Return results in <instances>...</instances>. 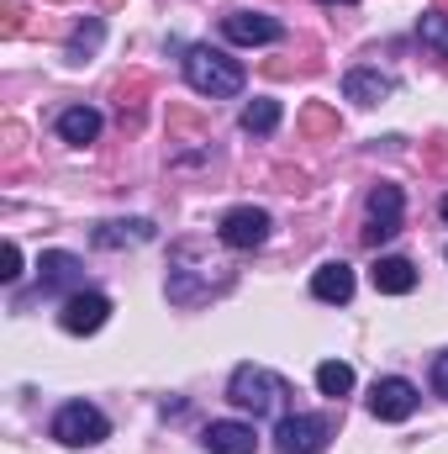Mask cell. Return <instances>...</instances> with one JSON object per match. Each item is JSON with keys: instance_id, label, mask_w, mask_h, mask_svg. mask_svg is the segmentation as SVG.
Masks as SVG:
<instances>
[{"instance_id": "1", "label": "cell", "mask_w": 448, "mask_h": 454, "mask_svg": "<svg viewBox=\"0 0 448 454\" xmlns=\"http://www.w3.org/2000/svg\"><path fill=\"white\" fill-rule=\"evenodd\" d=\"M185 80L196 96H212V101H227V96H243L248 74L237 59H227L222 48H190L185 53Z\"/></svg>"}, {"instance_id": "2", "label": "cell", "mask_w": 448, "mask_h": 454, "mask_svg": "<svg viewBox=\"0 0 448 454\" xmlns=\"http://www.w3.org/2000/svg\"><path fill=\"white\" fill-rule=\"evenodd\" d=\"M285 380L274 375V370H264V364H237L232 370V380H227V402L237 407V412H253V418H269V412H280L285 407Z\"/></svg>"}, {"instance_id": "3", "label": "cell", "mask_w": 448, "mask_h": 454, "mask_svg": "<svg viewBox=\"0 0 448 454\" xmlns=\"http://www.w3.org/2000/svg\"><path fill=\"white\" fill-rule=\"evenodd\" d=\"M53 439L64 450H90V444L112 439V423H106V412L96 402H64L58 418H53Z\"/></svg>"}, {"instance_id": "4", "label": "cell", "mask_w": 448, "mask_h": 454, "mask_svg": "<svg viewBox=\"0 0 448 454\" xmlns=\"http://www.w3.org/2000/svg\"><path fill=\"white\" fill-rule=\"evenodd\" d=\"M333 439L328 412H285L274 428V454H322Z\"/></svg>"}, {"instance_id": "5", "label": "cell", "mask_w": 448, "mask_h": 454, "mask_svg": "<svg viewBox=\"0 0 448 454\" xmlns=\"http://www.w3.org/2000/svg\"><path fill=\"white\" fill-rule=\"evenodd\" d=\"M58 323H64V333L90 339V333H101V328L112 323V296H101V291H74V296L64 301Z\"/></svg>"}, {"instance_id": "6", "label": "cell", "mask_w": 448, "mask_h": 454, "mask_svg": "<svg viewBox=\"0 0 448 454\" xmlns=\"http://www.w3.org/2000/svg\"><path fill=\"white\" fill-rule=\"evenodd\" d=\"M417 386L406 380V375H385V380H375L369 386V412L380 418V423H406L412 412H417Z\"/></svg>"}, {"instance_id": "7", "label": "cell", "mask_w": 448, "mask_h": 454, "mask_svg": "<svg viewBox=\"0 0 448 454\" xmlns=\"http://www.w3.org/2000/svg\"><path fill=\"white\" fill-rule=\"evenodd\" d=\"M401 207H406V201H401V185H385V180H380V185L369 191V201H364V212H369L364 238H369V243L396 238V232H401Z\"/></svg>"}, {"instance_id": "8", "label": "cell", "mask_w": 448, "mask_h": 454, "mask_svg": "<svg viewBox=\"0 0 448 454\" xmlns=\"http://www.w3.org/2000/svg\"><path fill=\"white\" fill-rule=\"evenodd\" d=\"M269 212L264 207H232L222 217V227H217V238H222L227 248H237V254H248V248H259L264 238H269Z\"/></svg>"}, {"instance_id": "9", "label": "cell", "mask_w": 448, "mask_h": 454, "mask_svg": "<svg viewBox=\"0 0 448 454\" xmlns=\"http://www.w3.org/2000/svg\"><path fill=\"white\" fill-rule=\"evenodd\" d=\"M222 32L227 43H243V48H264V43L285 37V27L274 16H264V11H232V16H222Z\"/></svg>"}, {"instance_id": "10", "label": "cell", "mask_w": 448, "mask_h": 454, "mask_svg": "<svg viewBox=\"0 0 448 454\" xmlns=\"http://www.w3.org/2000/svg\"><path fill=\"white\" fill-rule=\"evenodd\" d=\"M390 96H396V74H385V69H348L343 74V101H353V106H380Z\"/></svg>"}, {"instance_id": "11", "label": "cell", "mask_w": 448, "mask_h": 454, "mask_svg": "<svg viewBox=\"0 0 448 454\" xmlns=\"http://www.w3.org/2000/svg\"><path fill=\"white\" fill-rule=\"evenodd\" d=\"M37 275H42V291H80V280H85V264L74 259V254H64V248H48L42 259H37Z\"/></svg>"}, {"instance_id": "12", "label": "cell", "mask_w": 448, "mask_h": 454, "mask_svg": "<svg viewBox=\"0 0 448 454\" xmlns=\"http://www.w3.org/2000/svg\"><path fill=\"white\" fill-rule=\"evenodd\" d=\"M369 280H375V291H380V296H412V291H417V264H412V259L385 254V259H375Z\"/></svg>"}, {"instance_id": "13", "label": "cell", "mask_w": 448, "mask_h": 454, "mask_svg": "<svg viewBox=\"0 0 448 454\" xmlns=\"http://www.w3.org/2000/svg\"><path fill=\"white\" fill-rule=\"evenodd\" d=\"M201 444H206V454H253V450H259L253 423H232V418L212 423V428L201 434Z\"/></svg>"}, {"instance_id": "14", "label": "cell", "mask_w": 448, "mask_h": 454, "mask_svg": "<svg viewBox=\"0 0 448 454\" xmlns=\"http://www.w3.org/2000/svg\"><path fill=\"white\" fill-rule=\"evenodd\" d=\"M312 296L328 301V307H343V301L353 296V270H348L343 259H328V264L312 275Z\"/></svg>"}, {"instance_id": "15", "label": "cell", "mask_w": 448, "mask_h": 454, "mask_svg": "<svg viewBox=\"0 0 448 454\" xmlns=\"http://www.w3.org/2000/svg\"><path fill=\"white\" fill-rule=\"evenodd\" d=\"M58 137L74 143V148L96 143V137H101V112H96V106H69V112L58 116Z\"/></svg>"}, {"instance_id": "16", "label": "cell", "mask_w": 448, "mask_h": 454, "mask_svg": "<svg viewBox=\"0 0 448 454\" xmlns=\"http://www.w3.org/2000/svg\"><path fill=\"white\" fill-rule=\"evenodd\" d=\"M148 238H153V223H148V217H132V223H101V227H96V243H101V248L148 243Z\"/></svg>"}, {"instance_id": "17", "label": "cell", "mask_w": 448, "mask_h": 454, "mask_svg": "<svg viewBox=\"0 0 448 454\" xmlns=\"http://www.w3.org/2000/svg\"><path fill=\"white\" fill-rule=\"evenodd\" d=\"M280 116H285V112H280V101H269V96H264V101H248L237 121H243V132H253V137H269V132L280 127Z\"/></svg>"}, {"instance_id": "18", "label": "cell", "mask_w": 448, "mask_h": 454, "mask_svg": "<svg viewBox=\"0 0 448 454\" xmlns=\"http://www.w3.org/2000/svg\"><path fill=\"white\" fill-rule=\"evenodd\" d=\"M317 391H322V396H348V391H353V364H343V359H322V364H317Z\"/></svg>"}, {"instance_id": "19", "label": "cell", "mask_w": 448, "mask_h": 454, "mask_svg": "<svg viewBox=\"0 0 448 454\" xmlns=\"http://www.w3.org/2000/svg\"><path fill=\"white\" fill-rule=\"evenodd\" d=\"M417 37H422L433 53H444V59H448V16H444V11H428V16L417 21Z\"/></svg>"}, {"instance_id": "20", "label": "cell", "mask_w": 448, "mask_h": 454, "mask_svg": "<svg viewBox=\"0 0 448 454\" xmlns=\"http://www.w3.org/2000/svg\"><path fill=\"white\" fill-rule=\"evenodd\" d=\"M101 32H106L101 21H90V27H80V32H74V43H69V59H74V64H85V53H90V48L101 43Z\"/></svg>"}, {"instance_id": "21", "label": "cell", "mask_w": 448, "mask_h": 454, "mask_svg": "<svg viewBox=\"0 0 448 454\" xmlns=\"http://www.w3.org/2000/svg\"><path fill=\"white\" fill-rule=\"evenodd\" d=\"M433 391H438V396H448V348L433 359Z\"/></svg>"}, {"instance_id": "22", "label": "cell", "mask_w": 448, "mask_h": 454, "mask_svg": "<svg viewBox=\"0 0 448 454\" xmlns=\"http://www.w3.org/2000/svg\"><path fill=\"white\" fill-rule=\"evenodd\" d=\"M0 275H5V280L21 275V248H16V243H5V270H0Z\"/></svg>"}, {"instance_id": "23", "label": "cell", "mask_w": 448, "mask_h": 454, "mask_svg": "<svg viewBox=\"0 0 448 454\" xmlns=\"http://www.w3.org/2000/svg\"><path fill=\"white\" fill-rule=\"evenodd\" d=\"M322 5H353V0H322Z\"/></svg>"}, {"instance_id": "24", "label": "cell", "mask_w": 448, "mask_h": 454, "mask_svg": "<svg viewBox=\"0 0 448 454\" xmlns=\"http://www.w3.org/2000/svg\"><path fill=\"white\" fill-rule=\"evenodd\" d=\"M444 223H448V196H444Z\"/></svg>"}]
</instances>
